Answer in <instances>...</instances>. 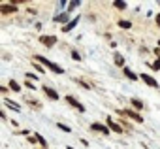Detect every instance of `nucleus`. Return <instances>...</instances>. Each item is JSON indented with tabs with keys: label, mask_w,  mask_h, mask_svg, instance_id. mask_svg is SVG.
I'll return each instance as SVG.
<instances>
[{
	"label": "nucleus",
	"mask_w": 160,
	"mask_h": 149,
	"mask_svg": "<svg viewBox=\"0 0 160 149\" xmlns=\"http://www.w3.org/2000/svg\"><path fill=\"white\" fill-rule=\"evenodd\" d=\"M36 60H38V62H42L43 66H47L49 70H53L55 74H62V72H64V70H62V68H60L58 64L51 62V60H49V59H45V57H40V55H38V57H36Z\"/></svg>",
	"instance_id": "obj_1"
},
{
	"label": "nucleus",
	"mask_w": 160,
	"mask_h": 149,
	"mask_svg": "<svg viewBox=\"0 0 160 149\" xmlns=\"http://www.w3.org/2000/svg\"><path fill=\"white\" fill-rule=\"evenodd\" d=\"M66 100H68V104H70V106H73L75 110H79V111H85V106H83V104H79V102H77L73 96H66Z\"/></svg>",
	"instance_id": "obj_2"
},
{
	"label": "nucleus",
	"mask_w": 160,
	"mask_h": 149,
	"mask_svg": "<svg viewBox=\"0 0 160 149\" xmlns=\"http://www.w3.org/2000/svg\"><path fill=\"white\" fill-rule=\"evenodd\" d=\"M122 113H124V115H128L130 119H136V123H143V117H141V115H138V113H136V111H132V110H124Z\"/></svg>",
	"instance_id": "obj_3"
},
{
	"label": "nucleus",
	"mask_w": 160,
	"mask_h": 149,
	"mask_svg": "<svg viewBox=\"0 0 160 149\" xmlns=\"http://www.w3.org/2000/svg\"><path fill=\"white\" fill-rule=\"evenodd\" d=\"M141 80H143L147 85H151V87H158V81H156L154 78H151L149 74H143V76H141Z\"/></svg>",
	"instance_id": "obj_4"
},
{
	"label": "nucleus",
	"mask_w": 160,
	"mask_h": 149,
	"mask_svg": "<svg viewBox=\"0 0 160 149\" xmlns=\"http://www.w3.org/2000/svg\"><path fill=\"white\" fill-rule=\"evenodd\" d=\"M40 42H42V44H45L47 47H51V45H55L57 38H55V36H42V38H40Z\"/></svg>",
	"instance_id": "obj_5"
},
{
	"label": "nucleus",
	"mask_w": 160,
	"mask_h": 149,
	"mask_svg": "<svg viewBox=\"0 0 160 149\" xmlns=\"http://www.w3.org/2000/svg\"><path fill=\"white\" fill-rule=\"evenodd\" d=\"M91 128H92V130H98V132H104V134H108V132H109V128H108V126H104V125H100V123H92V125H91Z\"/></svg>",
	"instance_id": "obj_6"
},
{
	"label": "nucleus",
	"mask_w": 160,
	"mask_h": 149,
	"mask_svg": "<svg viewBox=\"0 0 160 149\" xmlns=\"http://www.w3.org/2000/svg\"><path fill=\"white\" fill-rule=\"evenodd\" d=\"M0 10H2V13H12L17 8H15V4H2V6H0Z\"/></svg>",
	"instance_id": "obj_7"
},
{
	"label": "nucleus",
	"mask_w": 160,
	"mask_h": 149,
	"mask_svg": "<svg viewBox=\"0 0 160 149\" xmlns=\"http://www.w3.org/2000/svg\"><path fill=\"white\" fill-rule=\"evenodd\" d=\"M108 126L113 130V132H122V128H121V125H117V123H113L111 121V117H108Z\"/></svg>",
	"instance_id": "obj_8"
},
{
	"label": "nucleus",
	"mask_w": 160,
	"mask_h": 149,
	"mask_svg": "<svg viewBox=\"0 0 160 149\" xmlns=\"http://www.w3.org/2000/svg\"><path fill=\"white\" fill-rule=\"evenodd\" d=\"M43 93H45V95H47L51 100H58V95H57L53 89H49V87H43Z\"/></svg>",
	"instance_id": "obj_9"
},
{
	"label": "nucleus",
	"mask_w": 160,
	"mask_h": 149,
	"mask_svg": "<svg viewBox=\"0 0 160 149\" xmlns=\"http://www.w3.org/2000/svg\"><path fill=\"white\" fill-rule=\"evenodd\" d=\"M124 76H126L128 80H132V81H138V76H136V74H134L130 68H124Z\"/></svg>",
	"instance_id": "obj_10"
},
{
	"label": "nucleus",
	"mask_w": 160,
	"mask_h": 149,
	"mask_svg": "<svg viewBox=\"0 0 160 149\" xmlns=\"http://www.w3.org/2000/svg\"><path fill=\"white\" fill-rule=\"evenodd\" d=\"M77 21H79V17H75V19H72V21H70V23H68V25L64 27V32H68V30H72V28H73V27L77 25Z\"/></svg>",
	"instance_id": "obj_11"
},
{
	"label": "nucleus",
	"mask_w": 160,
	"mask_h": 149,
	"mask_svg": "<svg viewBox=\"0 0 160 149\" xmlns=\"http://www.w3.org/2000/svg\"><path fill=\"white\" fill-rule=\"evenodd\" d=\"M10 89H12V91H15V93H17V91H21V85H19V83H17V81H13V80H12V81H10Z\"/></svg>",
	"instance_id": "obj_12"
},
{
	"label": "nucleus",
	"mask_w": 160,
	"mask_h": 149,
	"mask_svg": "<svg viewBox=\"0 0 160 149\" xmlns=\"http://www.w3.org/2000/svg\"><path fill=\"white\" fill-rule=\"evenodd\" d=\"M4 104H6L8 108H12V110H15V111H19V110H21V108H19L17 104H13V102H10V100H4Z\"/></svg>",
	"instance_id": "obj_13"
},
{
	"label": "nucleus",
	"mask_w": 160,
	"mask_h": 149,
	"mask_svg": "<svg viewBox=\"0 0 160 149\" xmlns=\"http://www.w3.org/2000/svg\"><path fill=\"white\" fill-rule=\"evenodd\" d=\"M132 106H134L136 110H141V108H143V102L138 100V98H134V100H132Z\"/></svg>",
	"instance_id": "obj_14"
},
{
	"label": "nucleus",
	"mask_w": 160,
	"mask_h": 149,
	"mask_svg": "<svg viewBox=\"0 0 160 149\" xmlns=\"http://www.w3.org/2000/svg\"><path fill=\"white\" fill-rule=\"evenodd\" d=\"M113 4H115V8H119V10H124V8H126V2H121V0H115Z\"/></svg>",
	"instance_id": "obj_15"
},
{
	"label": "nucleus",
	"mask_w": 160,
	"mask_h": 149,
	"mask_svg": "<svg viewBox=\"0 0 160 149\" xmlns=\"http://www.w3.org/2000/svg\"><path fill=\"white\" fill-rule=\"evenodd\" d=\"M119 27H121V28H130L132 23H130V21H119Z\"/></svg>",
	"instance_id": "obj_16"
},
{
	"label": "nucleus",
	"mask_w": 160,
	"mask_h": 149,
	"mask_svg": "<svg viewBox=\"0 0 160 149\" xmlns=\"http://www.w3.org/2000/svg\"><path fill=\"white\" fill-rule=\"evenodd\" d=\"M115 64H117V66H122V64H124V59H122L121 55H115Z\"/></svg>",
	"instance_id": "obj_17"
},
{
	"label": "nucleus",
	"mask_w": 160,
	"mask_h": 149,
	"mask_svg": "<svg viewBox=\"0 0 160 149\" xmlns=\"http://www.w3.org/2000/svg\"><path fill=\"white\" fill-rule=\"evenodd\" d=\"M77 6H79V0H75V2H70V4H68V10H66V12H72V10H73V8H77Z\"/></svg>",
	"instance_id": "obj_18"
},
{
	"label": "nucleus",
	"mask_w": 160,
	"mask_h": 149,
	"mask_svg": "<svg viewBox=\"0 0 160 149\" xmlns=\"http://www.w3.org/2000/svg\"><path fill=\"white\" fill-rule=\"evenodd\" d=\"M66 19H68V15H66V13H62V15H57V17H55V21H58V23H64Z\"/></svg>",
	"instance_id": "obj_19"
},
{
	"label": "nucleus",
	"mask_w": 160,
	"mask_h": 149,
	"mask_svg": "<svg viewBox=\"0 0 160 149\" xmlns=\"http://www.w3.org/2000/svg\"><path fill=\"white\" fill-rule=\"evenodd\" d=\"M58 128H60L62 132H72V128H70V126H66V125H60V123H58Z\"/></svg>",
	"instance_id": "obj_20"
},
{
	"label": "nucleus",
	"mask_w": 160,
	"mask_h": 149,
	"mask_svg": "<svg viewBox=\"0 0 160 149\" xmlns=\"http://www.w3.org/2000/svg\"><path fill=\"white\" fill-rule=\"evenodd\" d=\"M36 138H38V141H40V143H42V145H47V143H45V138H43V136H40V134H38V136H36Z\"/></svg>",
	"instance_id": "obj_21"
},
{
	"label": "nucleus",
	"mask_w": 160,
	"mask_h": 149,
	"mask_svg": "<svg viewBox=\"0 0 160 149\" xmlns=\"http://www.w3.org/2000/svg\"><path fill=\"white\" fill-rule=\"evenodd\" d=\"M72 59H73V60H79V59H81V55H79V53H75V51H73V53H72Z\"/></svg>",
	"instance_id": "obj_22"
},
{
	"label": "nucleus",
	"mask_w": 160,
	"mask_h": 149,
	"mask_svg": "<svg viewBox=\"0 0 160 149\" xmlns=\"http://www.w3.org/2000/svg\"><path fill=\"white\" fill-rule=\"evenodd\" d=\"M152 68H154V70H160V60H156V62L152 64Z\"/></svg>",
	"instance_id": "obj_23"
},
{
	"label": "nucleus",
	"mask_w": 160,
	"mask_h": 149,
	"mask_svg": "<svg viewBox=\"0 0 160 149\" xmlns=\"http://www.w3.org/2000/svg\"><path fill=\"white\" fill-rule=\"evenodd\" d=\"M156 25H158V27H160V13H158V15H156Z\"/></svg>",
	"instance_id": "obj_24"
},
{
	"label": "nucleus",
	"mask_w": 160,
	"mask_h": 149,
	"mask_svg": "<svg viewBox=\"0 0 160 149\" xmlns=\"http://www.w3.org/2000/svg\"><path fill=\"white\" fill-rule=\"evenodd\" d=\"M158 45H160V40H158Z\"/></svg>",
	"instance_id": "obj_25"
}]
</instances>
